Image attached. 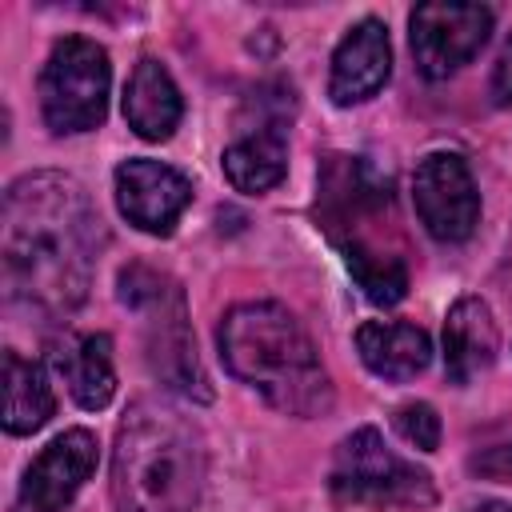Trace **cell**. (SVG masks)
<instances>
[{"label": "cell", "instance_id": "2e32d148", "mask_svg": "<svg viewBox=\"0 0 512 512\" xmlns=\"http://www.w3.org/2000/svg\"><path fill=\"white\" fill-rule=\"evenodd\" d=\"M184 116V104H180V88L172 84L168 68L152 56H144L132 76H128V88H124V120L136 136L144 140H168L176 132Z\"/></svg>", "mask_w": 512, "mask_h": 512}, {"label": "cell", "instance_id": "8fae6325", "mask_svg": "<svg viewBox=\"0 0 512 512\" xmlns=\"http://www.w3.org/2000/svg\"><path fill=\"white\" fill-rule=\"evenodd\" d=\"M188 200H192L188 176H180L160 160L136 156L116 168V204L128 216V224H136L140 232L168 236L180 212L188 208Z\"/></svg>", "mask_w": 512, "mask_h": 512}, {"label": "cell", "instance_id": "8992f818", "mask_svg": "<svg viewBox=\"0 0 512 512\" xmlns=\"http://www.w3.org/2000/svg\"><path fill=\"white\" fill-rule=\"evenodd\" d=\"M328 492L336 504H360V508H428L436 500L432 476L404 456H396L376 428H356L340 440L332 468H328Z\"/></svg>", "mask_w": 512, "mask_h": 512}, {"label": "cell", "instance_id": "5bb4252c", "mask_svg": "<svg viewBox=\"0 0 512 512\" xmlns=\"http://www.w3.org/2000/svg\"><path fill=\"white\" fill-rule=\"evenodd\" d=\"M48 360L64 376V384L80 408H88V412L108 408V400L116 392V368H112V340L104 332L64 336L52 344Z\"/></svg>", "mask_w": 512, "mask_h": 512}, {"label": "cell", "instance_id": "ffe728a7", "mask_svg": "<svg viewBox=\"0 0 512 512\" xmlns=\"http://www.w3.org/2000/svg\"><path fill=\"white\" fill-rule=\"evenodd\" d=\"M472 472L484 476V480H500V484H512V444H496L480 456H472Z\"/></svg>", "mask_w": 512, "mask_h": 512}, {"label": "cell", "instance_id": "9a60e30c", "mask_svg": "<svg viewBox=\"0 0 512 512\" xmlns=\"http://www.w3.org/2000/svg\"><path fill=\"white\" fill-rule=\"evenodd\" d=\"M356 352L380 380H412L432 360V340L408 320H364L356 328Z\"/></svg>", "mask_w": 512, "mask_h": 512}, {"label": "cell", "instance_id": "7402d4cb", "mask_svg": "<svg viewBox=\"0 0 512 512\" xmlns=\"http://www.w3.org/2000/svg\"><path fill=\"white\" fill-rule=\"evenodd\" d=\"M468 512H512V504H504V500H484V504H476V508H468Z\"/></svg>", "mask_w": 512, "mask_h": 512}, {"label": "cell", "instance_id": "7a4b0ae2", "mask_svg": "<svg viewBox=\"0 0 512 512\" xmlns=\"http://www.w3.org/2000/svg\"><path fill=\"white\" fill-rule=\"evenodd\" d=\"M224 368L260 392L284 416H320L332 408V380L304 324L276 300H248L220 320Z\"/></svg>", "mask_w": 512, "mask_h": 512}, {"label": "cell", "instance_id": "7c38bea8", "mask_svg": "<svg viewBox=\"0 0 512 512\" xmlns=\"http://www.w3.org/2000/svg\"><path fill=\"white\" fill-rule=\"evenodd\" d=\"M392 72V44L388 28L380 20H360L344 32V40L332 52V72H328V96L340 108L372 100Z\"/></svg>", "mask_w": 512, "mask_h": 512}, {"label": "cell", "instance_id": "6da1fadb", "mask_svg": "<svg viewBox=\"0 0 512 512\" xmlns=\"http://www.w3.org/2000/svg\"><path fill=\"white\" fill-rule=\"evenodd\" d=\"M100 248L104 220L72 176L32 172L4 192L0 260L12 304L68 316L88 296Z\"/></svg>", "mask_w": 512, "mask_h": 512}, {"label": "cell", "instance_id": "5b68a950", "mask_svg": "<svg viewBox=\"0 0 512 512\" xmlns=\"http://www.w3.org/2000/svg\"><path fill=\"white\" fill-rule=\"evenodd\" d=\"M120 300L140 316L144 356H148L156 380H164L172 392H180L188 400H212V388H208V376L200 368L196 340L188 328V308H184L180 284L136 264V268L120 272Z\"/></svg>", "mask_w": 512, "mask_h": 512}, {"label": "cell", "instance_id": "277c9868", "mask_svg": "<svg viewBox=\"0 0 512 512\" xmlns=\"http://www.w3.org/2000/svg\"><path fill=\"white\" fill-rule=\"evenodd\" d=\"M392 208L388 180L360 156H332L320 176V216L328 236L340 244L348 272L364 288L372 304H400L408 292V268L400 256H384L368 240V224H376Z\"/></svg>", "mask_w": 512, "mask_h": 512}, {"label": "cell", "instance_id": "44dd1931", "mask_svg": "<svg viewBox=\"0 0 512 512\" xmlns=\"http://www.w3.org/2000/svg\"><path fill=\"white\" fill-rule=\"evenodd\" d=\"M492 100L496 104H512V36L504 40L496 64H492Z\"/></svg>", "mask_w": 512, "mask_h": 512}, {"label": "cell", "instance_id": "ac0fdd59", "mask_svg": "<svg viewBox=\"0 0 512 512\" xmlns=\"http://www.w3.org/2000/svg\"><path fill=\"white\" fill-rule=\"evenodd\" d=\"M56 412V396L48 384V372L36 360H24L16 348L4 352V432L28 436L48 424Z\"/></svg>", "mask_w": 512, "mask_h": 512}, {"label": "cell", "instance_id": "e0dca14e", "mask_svg": "<svg viewBox=\"0 0 512 512\" xmlns=\"http://www.w3.org/2000/svg\"><path fill=\"white\" fill-rule=\"evenodd\" d=\"M224 176L236 192L260 196L268 188H276L288 172V140L280 132V124H264L240 140H232L224 148Z\"/></svg>", "mask_w": 512, "mask_h": 512}, {"label": "cell", "instance_id": "3957f363", "mask_svg": "<svg viewBox=\"0 0 512 512\" xmlns=\"http://www.w3.org/2000/svg\"><path fill=\"white\" fill-rule=\"evenodd\" d=\"M204 472V440L176 408L140 400L124 412L112 448V500L120 512H196Z\"/></svg>", "mask_w": 512, "mask_h": 512}, {"label": "cell", "instance_id": "ba28073f", "mask_svg": "<svg viewBox=\"0 0 512 512\" xmlns=\"http://www.w3.org/2000/svg\"><path fill=\"white\" fill-rule=\"evenodd\" d=\"M492 32V8L484 4H416L408 16V40L420 76L444 80L456 68H464L488 40Z\"/></svg>", "mask_w": 512, "mask_h": 512}, {"label": "cell", "instance_id": "9c48e42d", "mask_svg": "<svg viewBox=\"0 0 512 512\" xmlns=\"http://www.w3.org/2000/svg\"><path fill=\"white\" fill-rule=\"evenodd\" d=\"M412 204L420 224L440 244H460L480 220V192L456 152H428L412 172Z\"/></svg>", "mask_w": 512, "mask_h": 512}, {"label": "cell", "instance_id": "52a82bcc", "mask_svg": "<svg viewBox=\"0 0 512 512\" xmlns=\"http://www.w3.org/2000/svg\"><path fill=\"white\" fill-rule=\"evenodd\" d=\"M112 64L108 52L88 36H64L44 60L40 72V112L44 124L60 136L100 128L108 112Z\"/></svg>", "mask_w": 512, "mask_h": 512}, {"label": "cell", "instance_id": "d6986e66", "mask_svg": "<svg viewBox=\"0 0 512 512\" xmlns=\"http://www.w3.org/2000/svg\"><path fill=\"white\" fill-rule=\"evenodd\" d=\"M392 428H396L400 440H408V444L420 448V452H436V448H440V416H436V408L424 404V400L400 404V408L392 412Z\"/></svg>", "mask_w": 512, "mask_h": 512}, {"label": "cell", "instance_id": "4fadbf2b", "mask_svg": "<svg viewBox=\"0 0 512 512\" xmlns=\"http://www.w3.org/2000/svg\"><path fill=\"white\" fill-rule=\"evenodd\" d=\"M500 352V332L492 308L480 296H460L444 316V368L452 384H468L488 372Z\"/></svg>", "mask_w": 512, "mask_h": 512}, {"label": "cell", "instance_id": "30bf717a", "mask_svg": "<svg viewBox=\"0 0 512 512\" xmlns=\"http://www.w3.org/2000/svg\"><path fill=\"white\" fill-rule=\"evenodd\" d=\"M100 444L88 428H68L60 432L24 472L20 480V504L28 512H64L84 480L96 472Z\"/></svg>", "mask_w": 512, "mask_h": 512}]
</instances>
